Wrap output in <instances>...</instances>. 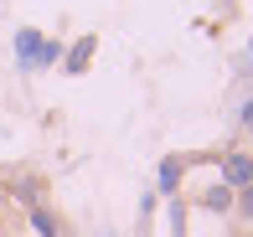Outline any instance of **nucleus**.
Returning <instances> with one entry per match:
<instances>
[{"label": "nucleus", "mask_w": 253, "mask_h": 237, "mask_svg": "<svg viewBox=\"0 0 253 237\" xmlns=\"http://www.w3.org/2000/svg\"><path fill=\"white\" fill-rule=\"evenodd\" d=\"M222 180L243 191L248 180H253V155H222Z\"/></svg>", "instance_id": "nucleus-1"}, {"label": "nucleus", "mask_w": 253, "mask_h": 237, "mask_svg": "<svg viewBox=\"0 0 253 237\" xmlns=\"http://www.w3.org/2000/svg\"><path fill=\"white\" fill-rule=\"evenodd\" d=\"M31 227H37L42 237H57V217H52V211H42V206H31Z\"/></svg>", "instance_id": "nucleus-2"}, {"label": "nucleus", "mask_w": 253, "mask_h": 237, "mask_svg": "<svg viewBox=\"0 0 253 237\" xmlns=\"http://www.w3.org/2000/svg\"><path fill=\"white\" fill-rule=\"evenodd\" d=\"M238 217H243V222H253V180H248L243 191H238Z\"/></svg>", "instance_id": "nucleus-3"}, {"label": "nucleus", "mask_w": 253, "mask_h": 237, "mask_svg": "<svg viewBox=\"0 0 253 237\" xmlns=\"http://www.w3.org/2000/svg\"><path fill=\"white\" fill-rule=\"evenodd\" d=\"M88 57H93V41H83V47H78V57H67V67H73V72H78V67H83Z\"/></svg>", "instance_id": "nucleus-4"}, {"label": "nucleus", "mask_w": 253, "mask_h": 237, "mask_svg": "<svg viewBox=\"0 0 253 237\" xmlns=\"http://www.w3.org/2000/svg\"><path fill=\"white\" fill-rule=\"evenodd\" d=\"M243 129H253V103H248V108H243Z\"/></svg>", "instance_id": "nucleus-5"}]
</instances>
